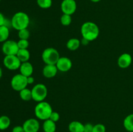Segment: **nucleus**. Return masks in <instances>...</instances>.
Segmentation results:
<instances>
[{
  "label": "nucleus",
  "mask_w": 133,
  "mask_h": 132,
  "mask_svg": "<svg viewBox=\"0 0 133 132\" xmlns=\"http://www.w3.org/2000/svg\"><path fill=\"white\" fill-rule=\"evenodd\" d=\"M81 33L83 38L90 42L98 38L99 35V28L97 25L94 22L87 21L82 25Z\"/></svg>",
  "instance_id": "f257e3e1"
},
{
  "label": "nucleus",
  "mask_w": 133,
  "mask_h": 132,
  "mask_svg": "<svg viewBox=\"0 0 133 132\" xmlns=\"http://www.w3.org/2000/svg\"><path fill=\"white\" fill-rule=\"evenodd\" d=\"M11 25L14 29L20 31L27 28L30 23V18L28 14L23 12H18L13 15L11 20Z\"/></svg>",
  "instance_id": "f03ea898"
},
{
  "label": "nucleus",
  "mask_w": 133,
  "mask_h": 132,
  "mask_svg": "<svg viewBox=\"0 0 133 132\" xmlns=\"http://www.w3.org/2000/svg\"><path fill=\"white\" fill-rule=\"evenodd\" d=\"M53 111L50 104L45 101L38 102L35 107V115L36 117L39 120L44 121L49 119Z\"/></svg>",
  "instance_id": "7ed1b4c3"
},
{
  "label": "nucleus",
  "mask_w": 133,
  "mask_h": 132,
  "mask_svg": "<svg viewBox=\"0 0 133 132\" xmlns=\"http://www.w3.org/2000/svg\"><path fill=\"white\" fill-rule=\"evenodd\" d=\"M60 57L58 50L53 47L46 48L42 54V58L45 65H56Z\"/></svg>",
  "instance_id": "20e7f679"
},
{
  "label": "nucleus",
  "mask_w": 133,
  "mask_h": 132,
  "mask_svg": "<svg viewBox=\"0 0 133 132\" xmlns=\"http://www.w3.org/2000/svg\"><path fill=\"white\" fill-rule=\"evenodd\" d=\"M32 98L36 102L44 101L48 96V88L44 84H37L32 88Z\"/></svg>",
  "instance_id": "39448f33"
},
{
  "label": "nucleus",
  "mask_w": 133,
  "mask_h": 132,
  "mask_svg": "<svg viewBox=\"0 0 133 132\" xmlns=\"http://www.w3.org/2000/svg\"><path fill=\"white\" fill-rule=\"evenodd\" d=\"M27 77L20 73L14 75L10 81V85L14 91L18 92L27 87Z\"/></svg>",
  "instance_id": "423d86ee"
},
{
  "label": "nucleus",
  "mask_w": 133,
  "mask_h": 132,
  "mask_svg": "<svg viewBox=\"0 0 133 132\" xmlns=\"http://www.w3.org/2000/svg\"><path fill=\"white\" fill-rule=\"evenodd\" d=\"M18 43L12 40H8L3 43L2 50L3 53L5 56L8 55H16L19 50Z\"/></svg>",
  "instance_id": "0eeeda50"
},
{
  "label": "nucleus",
  "mask_w": 133,
  "mask_h": 132,
  "mask_svg": "<svg viewBox=\"0 0 133 132\" xmlns=\"http://www.w3.org/2000/svg\"><path fill=\"white\" fill-rule=\"evenodd\" d=\"M3 65L6 69L11 71L19 69L22 62L16 55L5 56L3 58Z\"/></svg>",
  "instance_id": "6e6552de"
},
{
  "label": "nucleus",
  "mask_w": 133,
  "mask_h": 132,
  "mask_svg": "<svg viewBox=\"0 0 133 132\" xmlns=\"http://www.w3.org/2000/svg\"><path fill=\"white\" fill-rule=\"evenodd\" d=\"M61 9L63 14L72 15L77 10V3L75 0H63L61 3Z\"/></svg>",
  "instance_id": "1a4fd4ad"
},
{
  "label": "nucleus",
  "mask_w": 133,
  "mask_h": 132,
  "mask_svg": "<svg viewBox=\"0 0 133 132\" xmlns=\"http://www.w3.org/2000/svg\"><path fill=\"white\" fill-rule=\"evenodd\" d=\"M22 126L25 132H38L40 128L39 121L34 118L27 119Z\"/></svg>",
  "instance_id": "9d476101"
},
{
  "label": "nucleus",
  "mask_w": 133,
  "mask_h": 132,
  "mask_svg": "<svg viewBox=\"0 0 133 132\" xmlns=\"http://www.w3.org/2000/svg\"><path fill=\"white\" fill-rule=\"evenodd\" d=\"M56 66L59 71L63 72H67L70 71L72 67V62L68 57H60L58 62L56 63Z\"/></svg>",
  "instance_id": "9b49d317"
},
{
  "label": "nucleus",
  "mask_w": 133,
  "mask_h": 132,
  "mask_svg": "<svg viewBox=\"0 0 133 132\" xmlns=\"http://www.w3.org/2000/svg\"><path fill=\"white\" fill-rule=\"evenodd\" d=\"M132 56L129 53H123L118 59V65L120 68H128L132 63Z\"/></svg>",
  "instance_id": "f8f14e48"
},
{
  "label": "nucleus",
  "mask_w": 133,
  "mask_h": 132,
  "mask_svg": "<svg viewBox=\"0 0 133 132\" xmlns=\"http://www.w3.org/2000/svg\"><path fill=\"white\" fill-rule=\"evenodd\" d=\"M58 70L56 65H45L42 70V74L46 78H52L57 75Z\"/></svg>",
  "instance_id": "ddd939ff"
},
{
  "label": "nucleus",
  "mask_w": 133,
  "mask_h": 132,
  "mask_svg": "<svg viewBox=\"0 0 133 132\" xmlns=\"http://www.w3.org/2000/svg\"><path fill=\"white\" fill-rule=\"evenodd\" d=\"M19 73L23 75V76L28 77V76H32L33 73V66L29 62H26L22 63L20 67H19Z\"/></svg>",
  "instance_id": "4468645a"
},
{
  "label": "nucleus",
  "mask_w": 133,
  "mask_h": 132,
  "mask_svg": "<svg viewBox=\"0 0 133 132\" xmlns=\"http://www.w3.org/2000/svg\"><path fill=\"white\" fill-rule=\"evenodd\" d=\"M70 132H84V124L77 120L71 122L68 125Z\"/></svg>",
  "instance_id": "2eb2a0df"
},
{
  "label": "nucleus",
  "mask_w": 133,
  "mask_h": 132,
  "mask_svg": "<svg viewBox=\"0 0 133 132\" xmlns=\"http://www.w3.org/2000/svg\"><path fill=\"white\" fill-rule=\"evenodd\" d=\"M44 132H55L57 129L56 122L52 121L50 119H48L44 121L42 125Z\"/></svg>",
  "instance_id": "dca6fc26"
},
{
  "label": "nucleus",
  "mask_w": 133,
  "mask_h": 132,
  "mask_svg": "<svg viewBox=\"0 0 133 132\" xmlns=\"http://www.w3.org/2000/svg\"><path fill=\"white\" fill-rule=\"evenodd\" d=\"M81 40H79L77 38H73L70 39L67 41V43H66V47L70 50L75 51V50H77L79 49V47L81 46Z\"/></svg>",
  "instance_id": "f3484780"
},
{
  "label": "nucleus",
  "mask_w": 133,
  "mask_h": 132,
  "mask_svg": "<svg viewBox=\"0 0 133 132\" xmlns=\"http://www.w3.org/2000/svg\"><path fill=\"white\" fill-rule=\"evenodd\" d=\"M16 56L19 58L20 62L22 63H23V62H29V60L30 59V57H31V54H30L29 50L27 49H19Z\"/></svg>",
  "instance_id": "a211bd4d"
},
{
  "label": "nucleus",
  "mask_w": 133,
  "mask_h": 132,
  "mask_svg": "<svg viewBox=\"0 0 133 132\" xmlns=\"http://www.w3.org/2000/svg\"><path fill=\"white\" fill-rule=\"evenodd\" d=\"M125 129L129 132H133V113L127 115L123 120Z\"/></svg>",
  "instance_id": "6ab92c4d"
},
{
  "label": "nucleus",
  "mask_w": 133,
  "mask_h": 132,
  "mask_svg": "<svg viewBox=\"0 0 133 132\" xmlns=\"http://www.w3.org/2000/svg\"><path fill=\"white\" fill-rule=\"evenodd\" d=\"M10 35L9 27L6 26H1L0 27V43H3L9 40Z\"/></svg>",
  "instance_id": "aec40b11"
},
{
  "label": "nucleus",
  "mask_w": 133,
  "mask_h": 132,
  "mask_svg": "<svg viewBox=\"0 0 133 132\" xmlns=\"http://www.w3.org/2000/svg\"><path fill=\"white\" fill-rule=\"evenodd\" d=\"M10 118L6 115H2L0 116V130H5L9 128L10 125Z\"/></svg>",
  "instance_id": "412c9836"
},
{
  "label": "nucleus",
  "mask_w": 133,
  "mask_h": 132,
  "mask_svg": "<svg viewBox=\"0 0 133 132\" xmlns=\"http://www.w3.org/2000/svg\"><path fill=\"white\" fill-rule=\"evenodd\" d=\"M19 97L23 101H29L32 100V91L28 88H25L19 92Z\"/></svg>",
  "instance_id": "4be33fe9"
},
{
  "label": "nucleus",
  "mask_w": 133,
  "mask_h": 132,
  "mask_svg": "<svg viewBox=\"0 0 133 132\" xmlns=\"http://www.w3.org/2000/svg\"><path fill=\"white\" fill-rule=\"evenodd\" d=\"M38 5L41 9H47L52 6L53 1L52 0H36Z\"/></svg>",
  "instance_id": "5701e85b"
},
{
  "label": "nucleus",
  "mask_w": 133,
  "mask_h": 132,
  "mask_svg": "<svg viewBox=\"0 0 133 132\" xmlns=\"http://www.w3.org/2000/svg\"><path fill=\"white\" fill-rule=\"evenodd\" d=\"M72 21V18L71 15L63 14L61 17V23L64 26H69Z\"/></svg>",
  "instance_id": "b1692460"
},
{
  "label": "nucleus",
  "mask_w": 133,
  "mask_h": 132,
  "mask_svg": "<svg viewBox=\"0 0 133 132\" xmlns=\"http://www.w3.org/2000/svg\"><path fill=\"white\" fill-rule=\"evenodd\" d=\"M18 37L22 40H28L30 37V31L27 28L18 31Z\"/></svg>",
  "instance_id": "393cba45"
},
{
  "label": "nucleus",
  "mask_w": 133,
  "mask_h": 132,
  "mask_svg": "<svg viewBox=\"0 0 133 132\" xmlns=\"http://www.w3.org/2000/svg\"><path fill=\"white\" fill-rule=\"evenodd\" d=\"M18 45L19 49H26L29 47V42L28 40H22L19 39L18 41Z\"/></svg>",
  "instance_id": "a878e982"
},
{
  "label": "nucleus",
  "mask_w": 133,
  "mask_h": 132,
  "mask_svg": "<svg viewBox=\"0 0 133 132\" xmlns=\"http://www.w3.org/2000/svg\"><path fill=\"white\" fill-rule=\"evenodd\" d=\"M1 26H6L9 27L11 26V21H9L1 12H0V27Z\"/></svg>",
  "instance_id": "bb28decb"
},
{
  "label": "nucleus",
  "mask_w": 133,
  "mask_h": 132,
  "mask_svg": "<svg viewBox=\"0 0 133 132\" xmlns=\"http://www.w3.org/2000/svg\"><path fill=\"white\" fill-rule=\"evenodd\" d=\"M92 132H106V128L105 125L99 123V124L94 125Z\"/></svg>",
  "instance_id": "cd10ccee"
},
{
  "label": "nucleus",
  "mask_w": 133,
  "mask_h": 132,
  "mask_svg": "<svg viewBox=\"0 0 133 132\" xmlns=\"http://www.w3.org/2000/svg\"><path fill=\"white\" fill-rule=\"evenodd\" d=\"M49 119L51 120L52 121L55 122H57L60 119L59 113L58 112H56V111H53L52 113L51 114L50 117H49Z\"/></svg>",
  "instance_id": "c85d7f7f"
},
{
  "label": "nucleus",
  "mask_w": 133,
  "mask_h": 132,
  "mask_svg": "<svg viewBox=\"0 0 133 132\" xmlns=\"http://www.w3.org/2000/svg\"><path fill=\"white\" fill-rule=\"evenodd\" d=\"M94 125L91 123H87L84 124V132H92Z\"/></svg>",
  "instance_id": "c756f323"
},
{
  "label": "nucleus",
  "mask_w": 133,
  "mask_h": 132,
  "mask_svg": "<svg viewBox=\"0 0 133 132\" xmlns=\"http://www.w3.org/2000/svg\"><path fill=\"white\" fill-rule=\"evenodd\" d=\"M12 132H25L23 126H16L12 128Z\"/></svg>",
  "instance_id": "7c9ffc66"
},
{
  "label": "nucleus",
  "mask_w": 133,
  "mask_h": 132,
  "mask_svg": "<svg viewBox=\"0 0 133 132\" xmlns=\"http://www.w3.org/2000/svg\"><path fill=\"white\" fill-rule=\"evenodd\" d=\"M27 82L28 84H32L35 82V78L32 76H30L27 77Z\"/></svg>",
  "instance_id": "2f4dec72"
},
{
  "label": "nucleus",
  "mask_w": 133,
  "mask_h": 132,
  "mask_svg": "<svg viewBox=\"0 0 133 132\" xmlns=\"http://www.w3.org/2000/svg\"><path fill=\"white\" fill-rule=\"evenodd\" d=\"M89 42H90V41H88V40H86V39H84V38H82L81 41V43L83 44V45H88V43Z\"/></svg>",
  "instance_id": "473e14b6"
},
{
  "label": "nucleus",
  "mask_w": 133,
  "mask_h": 132,
  "mask_svg": "<svg viewBox=\"0 0 133 132\" xmlns=\"http://www.w3.org/2000/svg\"><path fill=\"white\" fill-rule=\"evenodd\" d=\"M2 76H3V71L1 67H0V80H1V78H2Z\"/></svg>",
  "instance_id": "72a5a7b5"
},
{
  "label": "nucleus",
  "mask_w": 133,
  "mask_h": 132,
  "mask_svg": "<svg viewBox=\"0 0 133 132\" xmlns=\"http://www.w3.org/2000/svg\"><path fill=\"white\" fill-rule=\"evenodd\" d=\"M90 1L93 3H98L100 1H101V0H90Z\"/></svg>",
  "instance_id": "f704fd0d"
},
{
  "label": "nucleus",
  "mask_w": 133,
  "mask_h": 132,
  "mask_svg": "<svg viewBox=\"0 0 133 132\" xmlns=\"http://www.w3.org/2000/svg\"><path fill=\"white\" fill-rule=\"evenodd\" d=\"M1 1V0H0V1Z\"/></svg>",
  "instance_id": "c9c22d12"
}]
</instances>
